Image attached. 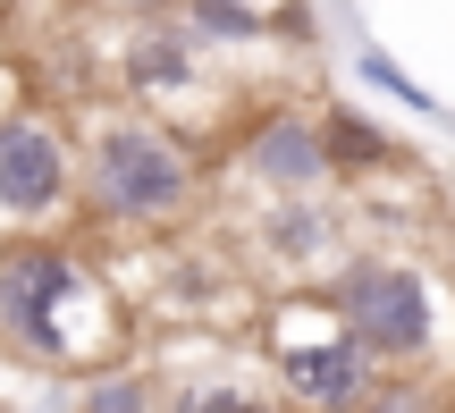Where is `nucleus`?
I'll list each match as a JSON object with an SVG mask.
<instances>
[{"mask_svg":"<svg viewBox=\"0 0 455 413\" xmlns=\"http://www.w3.org/2000/svg\"><path fill=\"white\" fill-rule=\"evenodd\" d=\"M101 9H110V17H127V34H135V26H178V17H186V0H101Z\"/></svg>","mask_w":455,"mask_h":413,"instance_id":"2eb2a0df","label":"nucleus"},{"mask_svg":"<svg viewBox=\"0 0 455 413\" xmlns=\"http://www.w3.org/2000/svg\"><path fill=\"white\" fill-rule=\"evenodd\" d=\"M321 304L338 313V330L371 354L379 371H439V279L413 262H388V253H346L329 270Z\"/></svg>","mask_w":455,"mask_h":413,"instance_id":"7ed1b4c3","label":"nucleus"},{"mask_svg":"<svg viewBox=\"0 0 455 413\" xmlns=\"http://www.w3.org/2000/svg\"><path fill=\"white\" fill-rule=\"evenodd\" d=\"M161 405V380H144V371H84L68 413H152Z\"/></svg>","mask_w":455,"mask_h":413,"instance_id":"9b49d317","label":"nucleus"},{"mask_svg":"<svg viewBox=\"0 0 455 413\" xmlns=\"http://www.w3.org/2000/svg\"><path fill=\"white\" fill-rule=\"evenodd\" d=\"M118 84L135 101H186L203 84V43L186 26H135L118 51Z\"/></svg>","mask_w":455,"mask_h":413,"instance_id":"0eeeda50","label":"nucleus"},{"mask_svg":"<svg viewBox=\"0 0 455 413\" xmlns=\"http://www.w3.org/2000/svg\"><path fill=\"white\" fill-rule=\"evenodd\" d=\"M178 26L195 34L203 51H212V43H270V17H261L253 0H186Z\"/></svg>","mask_w":455,"mask_h":413,"instance_id":"9d476101","label":"nucleus"},{"mask_svg":"<svg viewBox=\"0 0 455 413\" xmlns=\"http://www.w3.org/2000/svg\"><path fill=\"white\" fill-rule=\"evenodd\" d=\"M118 304L68 236H0V363L26 371H110Z\"/></svg>","mask_w":455,"mask_h":413,"instance_id":"f257e3e1","label":"nucleus"},{"mask_svg":"<svg viewBox=\"0 0 455 413\" xmlns=\"http://www.w3.org/2000/svg\"><path fill=\"white\" fill-rule=\"evenodd\" d=\"M253 245L270 253L278 270H295V279H304V270H321L329 253L346 245V211L329 195H312V203H270V211H261V228H253Z\"/></svg>","mask_w":455,"mask_h":413,"instance_id":"6e6552de","label":"nucleus"},{"mask_svg":"<svg viewBox=\"0 0 455 413\" xmlns=\"http://www.w3.org/2000/svg\"><path fill=\"white\" fill-rule=\"evenodd\" d=\"M321 144H329V169H338V178L396 161V135L379 127L371 110H346V101H329V110H321Z\"/></svg>","mask_w":455,"mask_h":413,"instance_id":"1a4fd4ad","label":"nucleus"},{"mask_svg":"<svg viewBox=\"0 0 455 413\" xmlns=\"http://www.w3.org/2000/svg\"><path fill=\"white\" fill-rule=\"evenodd\" d=\"M76 211V152L43 110H0V228L51 236Z\"/></svg>","mask_w":455,"mask_h":413,"instance_id":"39448f33","label":"nucleus"},{"mask_svg":"<svg viewBox=\"0 0 455 413\" xmlns=\"http://www.w3.org/2000/svg\"><path fill=\"white\" fill-rule=\"evenodd\" d=\"M76 211L110 236H178L203 211V152L186 127L118 110L84 127L76 152Z\"/></svg>","mask_w":455,"mask_h":413,"instance_id":"f03ea898","label":"nucleus"},{"mask_svg":"<svg viewBox=\"0 0 455 413\" xmlns=\"http://www.w3.org/2000/svg\"><path fill=\"white\" fill-rule=\"evenodd\" d=\"M228 169H236L253 195H270V203H312V195L338 186L329 144H321V110H304V101H261V110H244L236 135H228Z\"/></svg>","mask_w":455,"mask_h":413,"instance_id":"20e7f679","label":"nucleus"},{"mask_svg":"<svg viewBox=\"0 0 455 413\" xmlns=\"http://www.w3.org/2000/svg\"><path fill=\"white\" fill-rule=\"evenodd\" d=\"M0 413H17V405H0Z\"/></svg>","mask_w":455,"mask_h":413,"instance_id":"dca6fc26","label":"nucleus"},{"mask_svg":"<svg viewBox=\"0 0 455 413\" xmlns=\"http://www.w3.org/2000/svg\"><path fill=\"white\" fill-rule=\"evenodd\" d=\"M355 76H363V84H371V93H388V101H405V110H413V118H447V110H439V101H430V84H413V76H405V68H396V60H388V51H371V43H363V51H355Z\"/></svg>","mask_w":455,"mask_h":413,"instance_id":"ddd939ff","label":"nucleus"},{"mask_svg":"<svg viewBox=\"0 0 455 413\" xmlns=\"http://www.w3.org/2000/svg\"><path fill=\"white\" fill-rule=\"evenodd\" d=\"M270 380H278V413H363V397L379 388V363L329 313V330L312 338H270Z\"/></svg>","mask_w":455,"mask_h":413,"instance_id":"423d86ee","label":"nucleus"},{"mask_svg":"<svg viewBox=\"0 0 455 413\" xmlns=\"http://www.w3.org/2000/svg\"><path fill=\"white\" fill-rule=\"evenodd\" d=\"M178 413H278L261 388H244V380H195L178 397Z\"/></svg>","mask_w":455,"mask_h":413,"instance_id":"4468645a","label":"nucleus"},{"mask_svg":"<svg viewBox=\"0 0 455 413\" xmlns=\"http://www.w3.org/2000/svg\"><path fill=\"white\" fill-rule=\"evenodd\" d=\"M455 388L439 371H379V388L363 397V413H447Z\"/></svg>","mask_w":455,"mask_h":413,"instance_id":"f8f14e48","label":"nucleus"}]
</instances>
